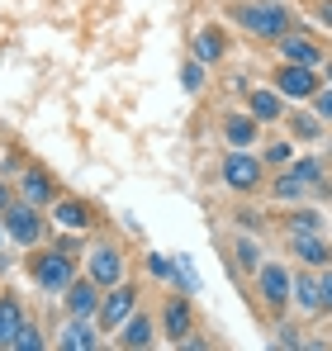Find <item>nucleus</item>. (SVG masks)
<instances>
[{"instance_id": "obj_7", "label": "nucleus", "mask_w": 332, "mask_h": 351, "mask_svg": "<svg viewBox=\"0 0 332 351\" xmlns=\"http://www.w3.org/2000/svg\"><path fill=\"white\" fill-rule=\"evenodd\" d=\"M261 294H266V304H285L289 299V271L285 266H261Z\"/></svg>"}, {"instance_id": "obj_12", "label": "nucleus", "mask_w": 332, "mask_h": 351, "mask_svg": "<svg viewBox=\"0 0 332 351\" xmlns=\"http://www.w3.org/2000/svg\"><path fill=\"white\" fill-rule=\"evenodd\" d=\"M280 48H285V58L299 62V66H318V62H323V53H318L309 38H294V34H285V38H280Z\"/></svg>"}, {"instance_id": "obj_2", "label": "nucleus", "mask_w": 332, "mask_h": 351, "mask_svg": "<svg viewBox=\"0 0 332 351\" xmlns=\"http://www.w3.org/2000/svg\"><path fill=\"white\" fill-rule=\"evenodd\" d=\"M34 276H38V285H43V290L62 294L67 285H71V256H62V252H48V256H38Z\"/></svg>"}, {"instance_id": "obj_28", "label": "nucleus", "mask_w": 332, "mask_h": 351, "mask_svg": "<svg viewBox=\"0 0 332 351\" xmlns=\"http://www.w3.org/2000/svg\"><path fill=\"white\" fill-rule=\"evenodd\" d=\"M318 308H328V313H332V276L318 280Z\"/></svg>"}, {"instance_id": "obj_20", "label": "nucleus", "mask_w": 332, "mask_h": 351, "mask_svg": "<svg viewBox=\"0 0 332 351\" xmlns=\"http://www.w3.org/2000/svg\"><path fill=\"white\" fill-rule=\"evenodd\" d=\"M294 299H299V308H318V280H309V276H299L294 280Z\"/></svg>"}, {"instance_id": "obj_27", "label": "nucleus", "mask_w": 332, "mask_h": 351, "mask_svg": "<svg viewBox=\"0 0 332 351\" xmlns=\"http://www.w3.org/2000/svg\"><path fill=\"white\" fill-rule=\"evenodd\" d=\"M294 195H304V190H299L289 176H280V180H276V199H294Z\"/></svg>"}, {"instance_id": "obj_8", "label": "nucleus", "mask_w": 332, "mask_h": 351, "mask_svg": "<svg viewBox=\"0 0 332 351\" xmlns=\"http://www.w3.org/2000/svg\"><path fill=\"white\" fill-rule=\"evenodd\" d=\"M91 280L95 285H114L119 280V252L114 247H95L91 252Z\"/></svg>"}, {"instance_id": "obj_23", "label": "nucleus", "mask_w": 332, "mask_h": 351, "mask_svg": "<svg viewBox=\"0 0 332 351\" xmlns=\"http://www.w3.org/2000/svg\"><path fill=\"white\" fill-rule=\"evenodd\" d=\"M24 195H29V199H48V176L29 171V176H24Z\"/></svg>"}, {"instance_id": "obj_15", "label": "nucleus", "mask_w": 332, "mask_h": 351, "mask_svg": "<svg viewBox=\"0 0 332 351\" xmlns=\"http://www.w3.org/2000/svg\"><path fill=\"white\" fill-rule=\"evenodd\" d=\"M285 176H289L299 190H309V185H318V176H323V162H318V157H304V162H294V167H289Z\"/></svg>"}, {"instance_id": "obj_14", "label": "nucleus", "mask_w": 332, "mask_h": 351, "mask_svg": "<svg viewBox=\"0 0 332 351\" xmlns=\"http://www.w3.org/2000/svg\"><path fill=\"white\" fill-rule=\"evenodd\" d=\"M62 347H71V351H91V347H100V337H95V328L86 323V318H76L67 332H62Z\"/></svg>"}, {"instance_id": "obj_16", "label": "nucleus", "mask_w": 332, "mask_h": 351, "mask_svg": "<svg viewBox=\"0 0 332 351\" xmlns=\"http://www.w3.org/2000/svg\"><path fill=\"white\" fill-rule=\"evenodd\" d=\"M252 119H257V123L280 119V95L276 90H252Z\"/></svg>"}, {"instance_id": "obj_6", "label": "nucleus", "mask_w": 332, "mask_h": 351, "mask_svg": "<svg viewBox=\"0 0 332 351\" xmlns=\"http://www.w3.org/2000/svg\"><path fill=\"white\" fill-rule=\"evenodd\" d=\"M289 247H294V256H304L309 266H328V261H332L328 242H323L318 233H294V237H289Z\"/></svg>"}, {"instance_id": "obj_34", "label": "nucleus", "mask_w": 332, "mask_h": 351, "mask_svg": "<svg viewBox=\"0 0 332 351\" xmlns=\"http://www.w3.org/2000/svg\"><path fill=\"white\" fill-rule=\"evenodd\" d=\"M328 76H332V66H328Z\"/></svg>"}, {"instance_id": "obj_11", "label": "nucleus", "mask_w": 332, "mask_h": 351, "mask_svg": "<svg viewBox=\"0 0 332 351\" xmlns=\"http://www.w3.org/2000/svg\"><path fill=\"white\" fill-rule=\"evenodd\" d=\"M19 328H24V308L14 299H0V347H14Z\"/></svg>"}, {"instance_id": "obj_33", "label": "nucleus", "mask_w": 332, "mask_h": 351, "mask_svg": "<svg viewBox=\"0 0 332 351\" xmlns=\"http://www.w3.org/2000/svg\"><path fill=\"white\" fill-rule=\"evenodd\" d=\"M323 24H332V5H323Z\"/></svg>"}, {"instance_id": "obj_32", "label": "nucleus", "mask_w": 332, "mask_h": 351, "mask_svg": "<svg viewBox=\"0 0 332 351\" xmlns=\"http://www.w3.org/2000/svg\"><path fill=\"white\" fill-rule=\"evenodd\" d=\"M5 204H10V195H5V185H0V214H5Z\"/></svg>"}, {"instance_id": "obj_18", "label": "nucleus", "mask_w": 332, "mask_h": 351, "mask_svg": "<svg viewBox=\"0 0 332 351\" xmlns=\"http://www.w3.org/2000/svg\"><path fill=\"white\" fill-rule=\"evenodd\" d=\"M119 342H123V347H147V342H152L147 318H128V323H123V332H119Z\"/></svg>"}, {"instance_id": "obj_9", "label": "nucleus", "mask_w": 332, "mask_h": 351, "mask_svg": "<svg viewBox=\"0 0 332 351\" xmlns=\"http://www.w3.org/2000/svg\"><path fill=\"white\" fill-rule=\"evenodd\" d=\"M53 219H57V228H67V233H86V228H91V214H86V204H76V199H57Z\"/></svg>"}, {"instance_id": "obj_24", "label": "nucleus", "mask_w": 332, "mask_h": 351, "mask_svg": "<svg viewBox=\"0 0 332 351\" xmlns=\"http://www.w3.org/2000/svg\"><path fill=\"white\" fill-rule=\"evenodd\" d=\"M289 223H294V233H318V228H323V219H318L313 209H299Z\"/></svg>"}, {"instance_id": "obj_26", "label": "nucleus", "mask_w": 332, "mask_h": 351, "mask_svg": "<svg viewBox=\"0 0 332 351\" xmlns=\"http://www.w3.org/2000/svg\"><path fill=\"white\" fill-rule=\"evenodd\" d=\"M200 86H204V66L190 62V66H185V90H200Z\"/></svg>"}, {"instance_id": "obj_5", "label": "nucleus", "mask_w": 332, "mask_h": 351, "mask_svg": "<svg viewBox=\"0 0 332 351\" xmlns=\"http://www.w3.org/2000/svg\"><path fill=\"white\" fill-rule=\"evenodd\" d=\"M318 90V81H313V66H285L280 71V95H294V100H304V95H313Z\"/></svg>"}, {"instance_id": "obj_21", "label": "nucleus", "mask_w": 332, "mask_h": 351, "mask_svg": "<svg viewBox=\"0 0 332 351\" xmlns=\"http://www.w3.org/2000/svg\"><path fill=\"white\" fill-rule=\"evenodd\" d=\"M195 53H200V62H219L223 43L214 38V34H200V38H195Z\"/></svg>"}, {"instance_id": "obj_31", "label": "nucleus", "mask_w": 332, "mask_h": 351, "mask_svg": "<svg viewBox=\"0 0 332 351\" xmlns=\"http://www.w3.org/2000/svg\"><path fill=\"white\" fill-rule=\"evenodd\" d=\"M152 276H176V271H171V261H166V256H152Z\"/></svg>"}, {"instance_id": "obj_29", "label": "nucleus", "mask_w": 332, "mask_h": 351, "mask_svg": "<svg viewBox=\"0 0 332 351\" xmlns=\"http://www.w3.org/2000/svg\"><path fill=\"white\" fill-rule=\"evenodd\" d=\"M294 133H299V138H318V123H313V119H294Z\"/></svg>"}, {"instance_id": "obj_1", "label": "nucleus", "mask_w": 332, "mask_h": 351, "mask_svg": "<svg viewBox=\"0 0 332 351\" xmlns=\"http://www.w3.org/2000/svg\"><path fill=\"white\" fill-rule=\"evenodd\" d=\"M237 19H242L252 34H261V38H285V34H289V10L276 5V0L247 5V10H237Z\"/></svg>"}, {"instance_id": "obj_22", "label": "nucleus", "mask_w": 332, "mask_h": 351, "mask_svg": "<svg viewBox=\"0 0 332 351\" xmlns=\"http://www.w3.org/2000/svg\"><path fill=\"white\" fill-rule=\"evenodd\" d=\"M237 266H242V271H257V266H261V252H257V242H247V237L237 242Z\"/></svg>"}, {"instance_id": "obj_4", "label": "nucleus", "mask_w": 332, "mask_h": 351, "mask_svg": "<svg viewBox=\"0 0 332 351\" xmlns=\"http://www.w3.org/2000/svg\"><path fill=\"white\" fill-rule=\"evenodd\" d=\"M223 180H228L233 190H252V185L261 180V162L247 157V152H233V157L223 162Z\"/></svg>"}, {"instance_id": "obj_17", "label": "nucleus", "mask_w": 332, "mask_h": 351, "mask_svg": "<svg viewBox=\"0 0 332 351\" xmlns=\"http://www.w3.org/2000/svg\"><path fill=\"white\" fill-rule=\"evenodd\" d=\"M228 143H233V147H247V143H257V119H247V114L228 119Z\"/></svg>"}, {"instance_id": "obj_13", "label": "nucleus", "mask_w": 332, "mask_h": 351, "mask_svg": "<svg viewBox=\"0 0 332 351\" xmlns=\"http://www.w3.org/2000/svg\"><path fill=\"white\" fill-rule=\"evenodd\" d=\"M128 313H133V290H114L110 299H105V308H100V323L114 328V323H123Z\"/></svg>"}, {"instance_id": "obj_3", "label": "nucleus", "mask_w": 332, "mask_h": 351, "mask_svg": "<svg viewBox=\"0 0 332 351\" xmlns=\"http://www.w3.org/2000/svg\"><path fill=\"white\" fill-rule=\"evenodd\" d=\"M5 228L14 242H38V233H43V223L29 204H5Z\"/></svg>"}, {"instance_id": "obj_19", "label": "nucleus", "mask_w": 332, "mask_h": 351, "mask_svg": "<svg viewBox=\"0 0 332 351\" xmlns=\"http://www.w3.org/2000/svg\"><path fill=\"white\" fill-rule=\"evenodd\" d=\"M166 332H171V337H185V332H190V308H185V304H171V308H166Z\"/></svg>"}, {"instance_id": "obj_10", "label": "nucleus", "mask_w": 332, "mask_h": 351, "mask_svg": "<svg viewBox=\"0 0 332 351\" xmlns=\"http://www.w3.org/2000/svg\"><path fill=\"white\" fill-rule=\"evenodd\" d=\"M67 304H71V313H76V318H91V313H95V304H100V294H95V280L67 285Z\"/></svg>"}, {"instance_id": "obj_30", "label": "nucleus", "mask_w": 332, "mask_h": 351, "mask_svg": "<svg viewBox=\"0 0 332 351\" xmlns=\"http://www.w3.org/2000/svg\"><path fill=\"white\" fill-rule=\"evenodd\" d=\"M313 95H318V90H313ZM313 110H318L323 119H332V90H323V95H318V105H313Z\"/></svg>"}, {"instance_id": "obj_25", "label": "nucleus", "mask_w": 332, "mask_h": 351, "mask_svg": "<svg viewBox=\"0 0 332 351\" xmlns=\"http://www.w3.org/2000/svg\"><path fill=\"white\" fill-rule=\"evenodd\" d=\"M14 347H19V351H38L43 342H38V332H34V328L24 323V328H19V337H14Z\"/></svg>"}]
</instances>
